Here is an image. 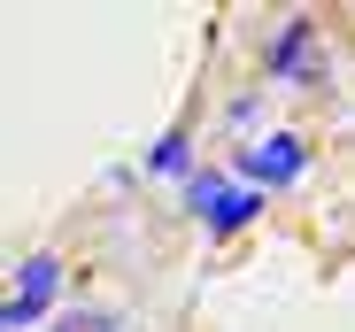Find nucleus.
<instances>
[{"label": "nucleus", "instance_id": "obj_2", "mask_svg": "<svg viewBox=\"0 0 355 332\" xmlns=\"http://www.w3.org/2000/svg\"><path fill=\"white\" fill-rule=\"evenodd\" d=\"M270 78H317V24H309V16L278 24V39H270Z\"/></svg>", "mask_w": 355, "mask_h": 332}, {"label": "nucleus", "instance_id": "obj_5", "mask_svg": "<svg viewBox=\"0 0 355 332\" xmlns=\"http://www.w3.org/2000/svg\"><path fill=\"white\" fill-rule=\"evenodd\" d=\"M54 332H124V317H116V309H62Z\"/></svg>", "mask_w": 355, "mask_h": 332}, {"label": "nucleus", "instance_id": "obj_4", "mask_svg": "<svg viewBox=\"0 0 355 332\" xmlns=\"http://www.w3.org/2000/svg\"><path fill=\"white\" fill-rule=\"evenodd\" d=\"M147 171H162V178H193V139H186V132H162L155 155H147Z\"/></svg>", "mask_w": 355, "mask_h": 332}, {"label": "nucleus", "instance_id": "obj_3", "mask_svg": "<svg viewBox=\"0 0 355 332\" xmlns=\"http://www.w3.org/2000/svg\"><path fill=\"white\" fill-rule=\"evenodd\" d=\"M255 216H263V193H248V186H224V193L201 209V225H209L216 240H232V232H248Z\"/></svg>", "mask_w": 355, "mask_h": 332}, {"label": "nucleus", "instance_id": "obj_1", "mask_svg": "<svg viewBox=\"0 0 355 332\" xmlns=\"http://www.w3.org/2000/svg\"><path fill=\"white\" fill-rule=\"evenodd\" d=\"M309 171V139L302 132H270L263 147H240L232 155V186H248V193H278Z\"/></svg>", "mask_w": 355, "mask_h": 332}]
</instances>
